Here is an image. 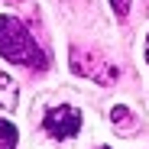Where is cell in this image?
Wrapping results in <instances>:
<instances>
[{
  "label": "cell",
  "mask_w": 149,
  "mask_h": 149,
  "mask_svg": "<svg viewBox=\"0 0 149 149\" xmlns=\"http://www.w3.org/2000/svg\"><path fill=\"white\" fill-rule=\"evenodd\" d=\"M0 55L13 65H23V68H36V71H45V52L39 49V42L33 39V33L26 29V23L16 19V16H0Z\"/></svg>",
  "instance_id": "6da1fadb"
},
{
  "label": "cell",
  "mask_w": 149,
  "mask_h": 149,
  "mask_svg": "<svg viewBox=\"0 0 149 149\" xmlns=\"http://www.w3.org/2000/svg\"><path fill=\"white\" fill-rule=\"evenodd\" d=\"M81 123H84L81 120V110L62 104V107H52V110L42 117V130L52 136V139H71V136H78Z\"/></svg>",
  "instance_id": "7a4b0ae2"
},
{
  "label": "cell",
  "mask_w": 149,
  "mask_h": 149,
  "mask_svg": "<svg viewBox=\"0 0 149 149\" xmlns=\"http://www.w3.org/2000/svg\"><path fill=\"white\" fill-rule=\"evenodd\" d=\"M0 107L3 110H13L16 107V81L0 68Z\"/></svg>",
  "instance_id": "3957f363"
},
{
  "label": "cell",
  "mask_w": 149,
  "mask_h": 149,
  "mask_svg": "<svg viewBox=\"0 0 149 149\" xmlns=\"http://www.w3.org/2000/svg\"><path fill=\"white\" fill-rule=\"evenodd\" d=\"M16 139H19L16 127L7 117H0V149H16Z\"/></svg>",
  "instance_id": "277c9868"
},
{
  "label": "cell",
  "mask_w": 149,
  "mask_h": 149,
  "mask_svg": "<svg viewBox=\"0 0 149 149\" xmlns=\"http://www.w3.org/2000/svg\"><path fill=\"white\" fill-rule=\"evenodd\" d=\"M110 7H113V13H117V16H127V10H130V0H110Z\"/></svg>",
  "instance_id": "5b68a950"
},
{
  "label": "cell",
  "mask_w": 149,
  "mask_h": 149,
  "mask_svg": "<svg viewBox=\"0 0 149 149\" xmlns=\"http://www.w3.org/2000/svg\"><path fill=\"white\" fill-rule=\"evenodd\" d=\"M113 120H117V123L127 120V107H113Z\"/></svg>",
  "instance_id": "8992f818"
},
{
  "label": "cell",
  "mask_w": 149,
  "mask_h": 149,
  "mask_svg": "<svg viewBox=\"0 0 149 149\" xmlns=\"http://www.w3.org/2000/svg\"><path fill=\"white\" fill-rule=\"evenodd\" d=\"M7 3H10V7H13V3H19V0H7Z\"/></svg>",
  "instance_id": "52a82bcc"
},
{
  "label": "cell",
  "mask_w": 149,
  "mask_h": 149,
  "mask_svg": "<svg viewBox=\"0 0 149 149\" xmlns=\"http://www.w3.org/2000/svg\"><path fill=\"white\" fill-rule=\"evenodd\" d=\"M146 58H149V42H146Z\"/></svg>",
  "instance_id": "ba28073f"
},
{
  "label": "cell",
  "mask_w": 149,
  "mask_h": 149,
  "mask_svg": "<svg viewBox=\"0 0 149 149\" xmlns=\"http://www.w3.org/2000/svg\"><path fill=\"white\" fill-rule=\"evenodd\" d=\"M101 149H107V146H101Z\"/></svg>",
  "instance_id": "9c48e42d"
}]
</instances>
